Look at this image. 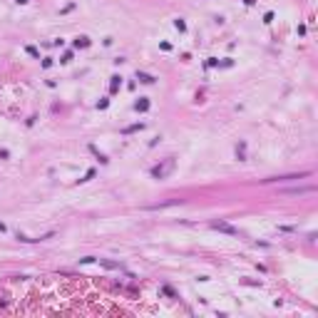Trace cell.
<instances>
[{
  "label": "cell",
  "instance_id": "obj_1",
  "mask_svg": "<svg viewBox=\"0 0 318 318\" xmlns=\"http://www.w3.org/2000/svg\"><path fill=\"white\" fill-rule=\"evenodd\" d=\"M174 164H177V162H174V157H169V159H164L162 164L152 167V172H149V174H152L154 179H167L172 172H174Z\"/></svg>",
  "mask_w": 318,
  "mask_h": 318
},
{
  "label": "cell",
  "instance_id": "obj_2",
  "mask_svg": "<svg viewBox=\"0 0 318 318\" xmlns=\"http://www.w3.org/2000/svg\"><path fill=\"white\" fill-rule=\"evenodd\" d=\"M209 226H211L214 231H221V234H229V236H239V229L231 226V224H226V221H211Z\"/></svg>",
  "mask_w": 318,
  "mask_h": 318
},
{
  "label": "cell",
  "instance_id": "obj_3",
  "mask_svg": "<svg viewBox=\"0 0 318 318\" xmlns=\"http://www.w3.org/2000/svg\"><path fill=\"white\" fill-rule=\"evenodd\" d=\"M139 129H144V122H137V124L124 127V129H122V134H134V132H139Z\"/></svg>",
  "mask_w": 318,
  "mask_h": 318
},
{
  "label": "cell",
  "instance_id": "obj_4",
  "mask_svg": "<svg viewBox=\"0 0 318 318\" xmlns=\"http://www.w3.org/2000/svg\"><path fill=\"white\" fill-rule=\"evenodd\" d=\"M137 80H139V82H144V85H152L157 77H152V75H147V72H139V70H137Z\"/></svg>",
  "mask_w": 318,
  "mask_h": 318
},
{
  "label": "cell",
  "instance_id": "obj_5",
  "mask_svg": "<svg viewBox=\"0 0 318 318\" xmlns=\"http://www.w3.org/2000/svg\"><path fill=\"white\" fill-rule=\"evenodd\" d=\"M313 191V186H296V189H286V194H308Z\"/></svg>",
  "mask_w": 318,
  "mask_h": 318
},
{
  "label": "cell",
  "instance_id": "obj_6",
  "mask_svg": "<svg viewBox=\"0 0 318 318\" xmlns=\"http://www.w3.org/2000/svg\"><path fill=\"white\" fill-rule=\"evenodd\" d=\"M119 85H122V77H119V75H114V77H112V82H109V90H112V92H117V90H119Z\"/></svg>",
  "mask_w": 318,
  "mask_h": 318
},
{
  "label": "cell",
  "instance_id": "obj_7",
  "mask_svg": "<svg viewBox=\"0 0 318 318\" xmlns=\"http://www.w3.org/2000/svg\"><path fill=\"white\" fill-rule=\"evenodd\" d=\"M134 109H137V112H147V109H149V100H144V97H142L139 102L134 105Z\"/></svg>",
  "mask_w": 318,
  "mask_h": 318
},
{
  "label": "cell",
  "instance_id": "obj_8",
  "mask_svg": "<svg viewBox=\"0 0 318 318\" xmlns=\"http://www.w3.org/2000/svg\"><path fill=\"white\" fill-rule=\"evenodd\" d=\"M87 45H90V37H77V40H75V47H77V50H80V47H87Z\"/></svg>",
  "mask_w": 318,
  "mask_h": 318
},
{
  "label": "cell",
  "instance_id": "obj_9",
  "mask_svg": "<svg viewBox=\"0 0 318 318\" xmlns=\"http://www.w3.org/2000/svg\"><path fill=\"white\" fill-rule=\"evenodd\" d=\"M90 152H92V154H97V159H100L102 164H107V162H109V159H107L105 154H100V152H97V147H95V144H90Z\"/></svg>",
  "mask_w": 318,
  "mask_h": 318
},
{
  "label": "cell",
  "instance_id": "obj_10",
  "mask_svg": "<svg viewBox=\"0 0 318 318\" xmlns=\"http://www.w3.org/2000/svg\"><path fill=\"white\" fill-rule=\"evenodd\" d=\"M100 263H102L105 268H122L119 263H114V261H105V258H100Z\"/></svg>",
  "mask_w": 318,
  "mask_h": 318
},
{
  "label": "cell",
  "instance_id": "obj_11",
  "mask_svg": "<svg viewBox=\"0 0 318 318\" xmlns=\"http://www.w3.org/2000/svg\"><path fill=\"white\" fill-rule=\"evenodd\" d=\"M244 152H246V144L241 142V144L236 147V157H239V159H244Z\"/></svg>",
  "mask_w": 318,
  "mask_h": 318
},
{
  "label": "cell",
  "instance_id": "obj_12",
  "mask_svg": "<svg viewBox=\"0 0 318 318\" xmlns=\"http://www.w3.org/2000/svg\"><path fill=\"white\" fill-rule=\"evenodd\" d=\"M174 25H177V30H179V33H184V30H186V23H184L181 18H179V20H174Z\"/></svg>",
  "mask_w": 318,
  "mask_h": 318
},
{
  "label": "cell",
  "instance_id": "obj_13",
  "mask_svg": "<svg viewBox=\"0 0 318 318\" xmlns=\"http://www.w3.org/2000/svg\"><path fill=\"white\" fill-rule=\"evenodd\" d=\"M25 50H28V55H33V57H37V55H40V52H37V47H33V45H28Z\"/></svg>",
  "mask_w": 318,
  "mask_h": 318
},
{
  "label": "cell",
  "instance_id": "obj_14",
  "mask_svg": "<svg viewBox=\"0 0 318 318\" xmlns=\"http://www.w3.org/2000/svg\"><path fill=\"white\" fill-rule=\"evenodd\" d=\"M216 65H219V60H216V57H209V60H206V67H216Z\"/></svg>",
  "mask_w": 318,
  "mask_h": 318
},
{
  "label": "cell",
  "instance_id": "obj_15",
  "mask_svg": "<svg viewBox=\"0 0 318 318\" xmlns=\"http://www.w3.org/2000/svg\"><path fill=\"white\" fill-rule=\"evenodd\" d=\"M95 177V169H90V172H87V174H85V179H80V181H90V179Z\"/></svg>",
  "mask_w": 318,
  "mask_h": 318
},
{
  "label": "cell",
  "instance_id": "obj_16",
  "mask_svg": "<svg viewBox=\"0 0 318 318\" xmlns=\"http://www.w3.org/2000/svg\"><path fill=\"white\" fill-rule=\"evenodd\" d=\"M80 261H82V263H92V261H97V258H95V256H85V258H80Z\"/></svg>",
  "mask_w": 318,
  "mask_h": 318
},
{
  "label": "cell",
  "instance_id": "obj_17",
  "mask_svg": "<svg viewBox=\"0 0 318 318\" xmlns=\"http://www.w3.org/2000/svg\"><path fill=\"white\" fill-rule=\"evenodd\" d=\"M107 105H109V100H100V105H97V107H100V109H107Z\"/></svg>",
  "mask_w": 318,
  "mask_h": 318
},
{
  "label": "cell",
  "instance_id": "obj_18",
  "mask_svg": "<svg viewBox=\"0 0 318 318\" xmlns=\"http://www.w3.org/2000/svg\"><path fill=\"white\" fill-rule=\"evenodd\" d=\"M8 157H10V152L8 149H0V159H8Z\"/></svg>",
  "mask_w": 318,
  "mask_h": 318
},
{
  "label": "cell",
  "instance_id": "obj_19",
  "mask_svg": "<svg viewBox=\"0 0 318 318\" xmlns=\"http://www.w3.org/2000/svg\"><path fill=\"white\" fill-rule=\"evenodd\" d=\"M3 231H5V224H3V221H0V234H3Z\"/></svg>",
  "mask_w": 318,
  "mask_h": 318
},
{
  "label": "cell",
  "instance_id": "obj_20",
  "mask_svg": "<svg viewBox=\"0 0 318 318\" xmlns=\"http://www.w3.org/2000/svg\"><path fill=\"white\" fill-rule=\"evenodd\" d=\"M18 3H28V0H18Z\"/></svg>",
  "mask_w": 318,
  "mask_h": 318
}]
</instances>
